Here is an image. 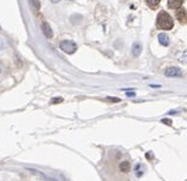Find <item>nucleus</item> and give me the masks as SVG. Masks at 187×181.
Here are the masks:
<instances>
[{"label":"nucleus","mask_w":187,"mask_h":181,"mask_svg":"<svg viewBox=\"0 0 187 181\" xmlns=\"http://www.w3.org/2000/svg\"><path fill=\"white\" fill-rule=\"evenodd\" d=\"M157 27L161 29H164V30H169L173 28V19L172 17L167 13L164 12V10H162L161 13L158 14L157 17Z\"/></svg>","instance_id":"nucleus-1"},{"label":"nucleus","mask_w":187,"mask_h":181,"mask_svg":"<svg viewBox=\"0 0 187 181\" xmlns=\"http://www.w3.org/2000/svg\"><path fill=\"white\" fill-rule=\"evenodd\" d=\"M60 48L65 52V53H68V55H71V53H75L77 51V45L73 41H68V39H65L62 41L60 43Z\"/></svg>","instance_id":"nucleus-2"},{"label":"nucleus","mask_w":187,"mask_h":181,"mask_svg":"<svg viewBox=\"0 0 187 181\" xmlns=\"http://www.w3.org/2000/svg\"><path fill=\"white\" fill-rule=\"evenodd\" d=\"M164 75L168 76V77H177V76H182L183 72L180 67H174V66H171L168 68H166L164 71Z\"/></svg>","instance_id":"nucleus-3"},{"label":"nucleus","mask_w":187,"mask_h":181,"mask_svg":"<svg viewBox=\"0 0 187 181\" xmlns=\"http://www.w3.org/2000/svg\"><path fill=\"white\" fill-rule=\"evenodd\" d=\"M176 18H177V20H180V23L185 24L187 22V12H186V9L180 8V9L176 10Z\"/></svg>","instance_id":"nucleus-4"},{"label":"nucleus","mask_w":187,"mask_h":181,"mask_svg":"<svg viewBox=\"0 0 187 181\" xmlns=\"http://www.w3.org/2000/svg\"><path fill=\"white\" fill-rule=\"evenodd\" d=\"M42 28H43V33H44V36L47 37V38H52V37H53V32L51 29L50 24H48L47 22H43V24H42Z\"/></svg>","instance_id":"nucleus-5"},{"label":"nucleus","mask_w":187,"mask_h":181,"mask_svg":"<svg viewBox=\"0 0 187 181\" xmlns=\"http://www.w3.org/2000/svg\"><path fill=\"white\" fill-rule=\"evenodd\" d=\"M183 0H168V8L169 9H180L181 5H182Z\"/></svg>","instance_id":"nucleus-6"},{"label":"nucleus","mask_w":187,"mask_h":181,"mask_svg":"<svg viewBox=\"0 0 187 181\" xmlns=\"http://www.w3.org/2000/svg\"><path fill=\"white\" fill-rule=\"evenodd\" d=\"M158 41H159V43H161L162 46H168L169 45V38H168V36L166 33H159L158 34Z\"/></svg>","instance_id":"nucleus-7"},{"label":"nucleus","mask_w":187,"mask_h":181,"mask_svg":"<svg viewBox=\"0 0 187 181\" xmlns=\"http://www.w3.org/2000/svg\"><path fill=\"white\" fill-rule=\"evenodd\" d=\"M142 52V43H139V42H135V43H133V48H132V53L134 55L135 57L139 56Z\"/></svg>","instance_id":"nucleus-8"},{"label":"nucleus","mask_w":187,"mask_h":181,"mask_svg":"<svg viewBox=\"0 0 187 181\" xmlns=\"http://www.w3.org/2000/svg\"><path fill=\"white\" fill-rule=\"evenodd\" d=\"M120 171L121 172H129V170H130V162H128V161H123L120 162Z\"/></svg>","instance_id":"nucleus-9"},{"label":"nucleus","mask_w":187,"mask_h":181,"mask_svg":"<svg viewBox=\"0 0 187 181\" xmlns=\"http://www.w3.org/2000/svg\"><path fill=\"white\" fill-rule=\"evenodd\" d=\"M146 1H147V4H148L152 9H156L158 5H159V3H161V0H146Z\"/></svg>","instance_id":"nucleus-10"},{"label":"nucleus","mask_w":187,"mask_h":181,"mask_svg":"<svg viewBox=\"0 0 187 181\" xmlns=\"http://www.w3.org/2000/svg\"><path fill=\"white\" fill-rule=\"evenodd\" d=\"M143 174H144V167L142 166V165H139V163H138L137 166H135V175H137L138 177H140Z\"/></svg>","instance_id":"nucleus-11"},{"label":"nucleus","mask_w":187,"mask_h":181,"mask_svg":"<svg viewBox=\"0 0 187 181\" xmlns=\"http://www.w3.org/2000/svg\"><path fill=\"white\" fill-rule=\"evenodd\" d=\"M30 1V4H32V7H33V9L35 10H39V8H41V3H39V0H29Z\"/></svg>","instance_id":"nucleus-12"},{"label":"nucleus","mask_w":187,"mask_h":181,"mask_svg":"<svg viewBox=\"0 0 187 181\" xmlns=\"http://www.w3.org/2000/svg\"><path fill=\"white\" fill-rule=\"evenodd\" d=\"M61 102H63V99H62V98H55V99H52V100H51V103H52V104H58V103H61Z\"/></svg>","instance_id":"nucleus-13"},{"label":"nucleus","mask_w":187,"mask_h":181,"mask_svg":"<svg viewBox=\"0 0 187 181\" xmlns=\"http://www.w3.org/2000/svg\"><path fill=\"white\" fill-rule=\"evenodd\" d=\"M108 100H110V102H113V103H119L120 102L119 98H108Z\"/></svg>","instance_id":"nucleus-14"},{"label":"nucleus","mask_w":187,"mask_h":181,"mask_svg":"<svg viewBox=\"0 0 187 181\" xmlns=\"http://www.w3.org/2000/svg\"><path fill=\"white\" fill-rule=\"evenodd\" d=\"M162 123H163V124L171 125V124H172V120H171V119H162Z\"/></svg>","instance_id":"nucleus-15"},{"label":"nucleus","mask_w":187,"mask_h":181,"mask_svg":"<svg viewBox=\"0 0 187 181\" xmlns=\"http://www.w3.org/2000/svg\"><path fill=\"white\" fill-rule=\"evenodd\" d=\"M181 61H182V62H187V52L183 53V58H181Z\"/></svg>","instance_id":"nucleus-16"},{"label":"nucleus","mask_w":187,"mask_h":181,"mask_svg":"<svg viewBox=\"0 0 187 181\" xmlns=\"http://www.w3.org/2000/svg\"><path fill=\"white\" fill-rule=\"evenodd\" d=\"M126 95H128V96H134V93H126Z\"/></svg>","instance_id":"nucleus-17"},{"label":"nucleus","mask_w":187,"mask_h":181,"mask_svg":"<svg viewBox=\"0 0 187 181\" xmlns=\"http://www.w3.org/2000/svg\"><path fill=\"white\" fill-rule=\"evenodd\" d=\"M51 1H52V3H58L60 0H51Z\"/></svg>","instance_id":"nucleus-18"},{"label":"nucleus","mask_w":187,"mask_h":181,"mask_svg":"<svg viewBox=\"0 0 187 181\" xmlns=\"http://www.w3.org/2000/svg\"><path fill=\"white\" fill-rule=\"evenodd\" d=\"M0 71H1V70H0Z\"/></svg>","instance_id":"nucleus-19"}]
</instances>
